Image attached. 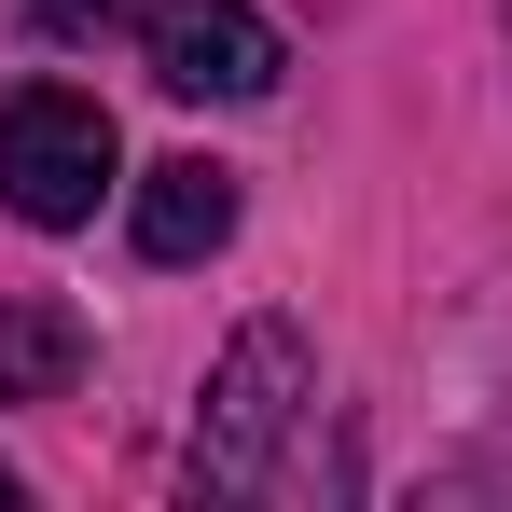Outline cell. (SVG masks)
I'll return each instance as SVG.
<instances>
[{
    "mask_svg": "<svg viewBox=\"0 0 512 512\" xmlns=\"http://www.w3.org/2000/svg\"><path fill=\"white\" fill-rule=\"evenodd\" d=\"M84 388V319L56 291H14L0 305V402H70Z\"/></svg>",
    "mask_w": 512,
    "mask_h": 512,
    "instance_id": "5",
    "label": "cell"
},
{
    "mask_svg": "<svg viewBox=\"0 0 512 512\" xmlns=\"http://www.w3.org/2000/svg\"><path fill=\"white\" fill-rule=\"evenodd\" d=\"M139 56H153V84L194 97V111L277 97V28H263L250 0H139Z\"/></svg>",
    "mask_w": 512,
    "mask_h": 512,
    "instance_id": "3",
    "label": "cell"
},
{
    "mask_svg": "<svg viewBox=\"0 0 512 512\" xmlns=\"http://www.w3.org/2000/svg\"><path fill=\"white\" fill-rule=\"evenodd\" d=\"M305 333L291 319H250L208 374V416H194V499H263L277 485V429L305 416Z\"/></svg>",
    "mask_w": 512,
    "mask_h": 512,
    "instance_id": "2",
    "label": "cell"
},
{
    "mask_svg": "<svg viewBox=\"0 0 512 512\" xmlns=\"http://www.w3.org/2000/svg\"><path fill=\"white\" fill-rule=\"evenodd\" d=\"M139 263H208L236 236V167H208V153H167V167H139Z\"/></svg>",
    "mask_w": 512,
    "mask_h": 512,
    "instance_id": "4",
    "label": "cell"
},
{
    "mask_svg": "<svg viewBox=\"0 0 512 512\" xmlns=\"http://www.w3.org/2000/svg\"><path fill=\"white\" fill-rule=\"evenodd\" d=\"M14 499H28V485H14V471H0V512H14Z\"/></svg>",
    "mask_w": 512,
    "mask_h": 512,
    "instance_id": "7",
    "label": "cell"
},
{
    "mask_svg": "<svg viewBox=\"0 0 512 512\" xmlns=\"http://www.w3.org/2000/svg\"><path fill=\"white\" fill-rule=\"evenodd\" d=\"M28 14H42L56 42H111V28L139 42V0H28Z\"/></svg>",
    "mask_w": 512,
    "mask_h": 512,
    "instance_id": "6",
    "label": "cell"
},
{
    "mask_svg": "<svg viewBox=\"0 0 512 512\" xmlns=\"http://www.w3.org/2000/svg\"><path fill=\"white\" fill-rule=\"evenodd\" d=\"M111 180H125V139H111V111L84 84H14L0 97V208L14 222L70 236V222H97Z\"/></svg>",
    "mask_w": 512,
    "mask_h": 512,
    "instance_id": "1",
    "label": "cell"
}]
</instances>
